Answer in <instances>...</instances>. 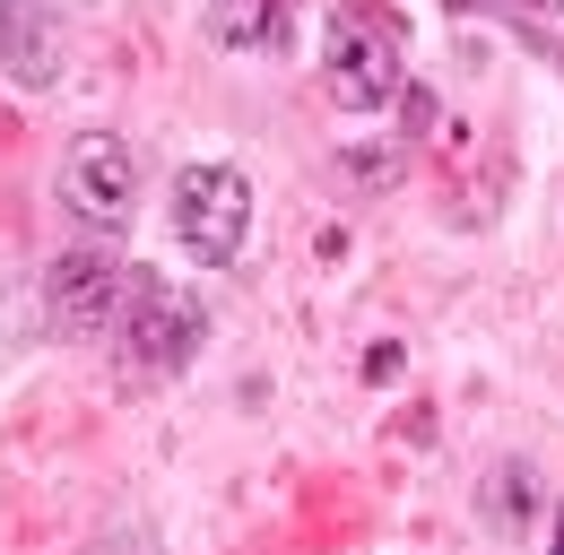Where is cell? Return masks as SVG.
Segmentation results:
<instances>
[{"mask_svg":"<svg viewBox=\"0 0 564 555\" xmlns=\"http://www.w3.org/2000/svg\"><path fill=\"white\" fill-rule=\"evenodd\" d=\"M113 339H122V373H131V382H165V373H183V364L209 347V313H200L192 286L140 270L131 286H122Z\"/></svg>","mask_w":564,"mask_h":555,"instance_id":"obj_1","label":"cell"},{"mask_svg":"<svg viewBox=\"0 0 564 555\" xmlns=\"http://www.w3.org/2000/svg\"><path fill=\"white\" fill-rule=\"evenodd\" d=\"M165 217H174V243H183L200 270H235V261H243V235H252V183H243L226 156H200V165L174 174Z\"/></svg>","mask_w":564,"mask_h":555,"instance_id":"obj_2","label":"cell"},{"mask_svg":"<svg viewBox=\"0 0 564 555\" xmlns=\"http://www.w3.org/2000/svg\"><path fill=\"white\" fill-rule=\"evenodd\" d=\"M53 200L70 226H87L96 243L105 235H122L131 226V208H140V156H131V139L113 131H78L62 148V165H53Z\"/></svg>","mask_w":564,"mask_h":555,"instance_id":"obj_3","label":"cell"},{"mask_svg":"<svg viewBox=\"0 0 564 555\" xmlns=\"http://www.w3.org/2000/svg\"><path fill=\"white\" fill-rule=\"evenodd\" d=\"M322 87H330V105H348V113H382L400 87H409V62H400V35H391V18L382 9H339L330 18V35H322Z\"/></svg>","mask_w":564,"mask_h":555,"instance_id":"obj_4","label":"cell"},{"mask_svg":"<svg viewBox=\"0 0 564 555\" xmlns=\"http://www.w3.org/2000/svg\"><path fill=\"white\" fill-rule=\"evenodd\" d=\"M122 261L105 252V243H70L53 270H44V313H53V330L62 339H96V330H113V313H122Z\"/></svg>","mask_w":564,"mask_h":555,"instance_id":"obj_5","label":"cell"},{"mask_svg":"<svg viewBox=\"0 0 564 555\" xmlns=\"http://www.w3.org/2000/svg\"><path fill=\"white\" fill-rule=\"evenodd\" d=\"M0 44H9L18 87H53V78H62V26H53L35 0H0Z\"/></svg>","mask_w":564,"mask_h":555,"instance_id":"obj_6","label":"cell"},{"mask_svg":"<svg viewBox=\"0 0 564 555\" xmlns=\"http://www.w3.org/2000/svg\"><path fill=\"white\" fill-rule=\"evenodd\" d=\"M295 35V0H209V44L226 53H279Z\"/></svg>","mask_w":564,"mask_h":555,"instance_id":"obj_7","label":"cell"},{"mask_svg":"<svg viewBox=\"0 0 564 555\" xmlns=\"http://www.w3.org/2000/svg\"><path fill=\"white\" fill-rule=\"evenodd\" d=\"M530 512H539V469H530V460L487 469V521H495V530H503V538H521V530H530Z\"/></svg>","mask_w":564,"mask_h":555,"instance_id":"obj_8","label":"cell"},{"mask_svg":"<svg viewBox=\"0 0 564 555\" xmlns=\"http://www.w3.org/2000/svg\"><path fill=\"white\" fill-rule=\"evenodd\" d=\"M547 555H564V503H556V547H547Z\"/></svg>","mask_w":564,"mask_h":555,"instance_id":"obj_9","label":"cell"},{"mask_svg":"<svg viewBox=\"0 0 564 555\" xmlns=\"http://www.w3.org/2000/svg\"><path fill=\"white\" fill-rule=\"evenodd\" d=\"M539 9H564V0H539Z\"/></svg>","mask_w":564,"mask_h":555,"instance_id":"obj_10","label":"cell"}]
</instances>
